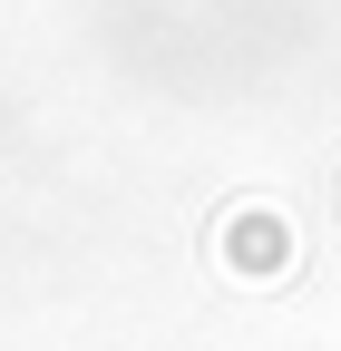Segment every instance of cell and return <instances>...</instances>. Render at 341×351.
<instances>
[{
  "label": "cell",
  "mask_w": 341,
  "mask_h": 351,
  "mask_svg": "<svg viewBox=\"0 0 341 351\" xmlns=\"http://www.w3.org/2000/svg\"><path fill=\"white\" fill-rule=\"evenodd\" d=\"M234 274H283V254H292V225L283 215H264V205H244L234 225H225V244H215Z\"/></svg>",
  "instance_id": "1"
}]
</instances>
